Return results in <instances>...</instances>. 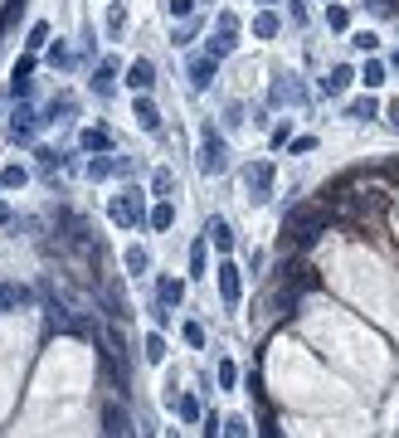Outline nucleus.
Listing matches in <instances>:
<instances>
[{"label": "nucleus", "instance_id": "nucleus-27", "mask_svg": "<svg viewBox=\"0 0 399 438\" xmlns=\"http://www.w3.org/2000/svg\"><path fill=\"white\" fill-rule=\"evenodd\" d=\"M171 404H176V409H181V419H190V424L200 419V399H190V394H181V399H171Z\"/></svg>", "mask_w": 399, "mask_h": 438}, {"label": "nucleus", "instance_id": "nucleus-14", "mask_svg": "<svg viewBox=\"0 0 399 438\" xmlns=\"http://www.w3.org/2000/svg\"><path fill=\"white\" fill-rule=\"evenodd\" d=\"M214 83V58H190V88H200V93H205V88H210Z\"/></svg>", "mask_w": 399, "mask_h": 438}, {"label": "nucleus", "instance_id": "nucleus-24", "mask_svg": "<svg viewBox=\"0 0 399 438\" xmlns=\"http://www.w3.org/2000/svg\"><path fill=\"white\" fill-rule=\"evenodd\" d=\"M146 360H151V365H161V360H166V336H161V331H151V336H146Z\"/></svg>", "mask_w": 399, "mask_h": 438}, {"label": "nucleus", "instance_id": "nucleus-33", "mask_svg": "<svg viewBox=\"0 0 399 438\" xmlns=\"http://www.w3.org/2000/svg\"><path fill=\"white\" fill-rule=\"evenodd\" d=\"M186 341L190 346H205V327H200V322H186Z\"/></svg>", "mask_w": 399, "mask_h": 438}, {"label": "nucleus", "instance_id": "nucleus-26", "mask_svg": "<svg viewBox=\"0 0 399 438\" xmlns=\"http://www.w3.org/2000/svg\"><path fill=\"white\" fill-rule=\"evenodd\" d=\"M326 25H331V29H346L350 25V10H346V5H326Z\"/></svg>", "mask_w": 399, "mask_h": 438}, {"label": "nucleus", "instance_id": "nucleus-19", "mask_svg": "<svg viewBox=\"0 0 399 438\" xmlns=\"http://www.w3.org/2000/svg\"><path fill=\"white\" fill-rule=\"evenodd\" d=\"M278 29H283V20H278L273 10H258V15H253V34H258V39H273Z\"/></svg>", "mask_w": 399, "mask_h": 438}, {"label": "nucleus", "instance_id": "nucleus-29", "mask_svg": "<svg viewBox=\"0 0 399 438\" xmlns=\"http://www.w3.org/2000/svg\"><path fill=\"white\" fill-rule=\"evenodd\" d=\"M0 185H5V190L25 185V170H20V165H5V170H0Z\"/></svg>", "mask_w": 399, "mask_h": 438}, {"label": "nucleus", "instance_id": "nucleus-1", "mask_svg": "<svg viewBox=\"0 0 399 438\" xmlns=\"http://www.w3.org/2000/svg\"><path fill=\"white\" fill-rule=\"evenodd\" d=\"M331 219H336V210H317V205L288 210V219H283V248H312L331 229Z\"/></svg>", "mask_w": 399, "mask_h": 438}, {"label": "nucleus", "instance_id": "nucleus-3", "mask_svg": "<svg viewBox=\"0 0 399 438\" xmlns=\"http://www.w3.org/2000/svg\"><path fill=\"white\" fill-rule=\"evenodd\" d=\"M243 185H248V200H253V205H263V200H268V185H273V165H268V161L243 165Z\"/></svg>", "mask_w": 399, "mask_h": 438}, {"label": "nucleus", "instance_id": "nucleus-11", "mask_svg": "<svg viewBox=\"0 0 399 438\" xmlns=\"http://www.w3.org/2000/svg\"><path fill=\"white\" fill-rule=\"evenodd\" d=\"M156 302L161 307H181V302H186V282H181V277H161L156 282Z\"/></svg>", "mask_w": 399, "mask_h": 438}, {"label": "nucleus", "instance_id": "nucleus-37", "mask_svg": "<svg viewBox=\"0 0 399 438\" xmlns=\"http://www.w3.org/2000/svg\"><path fill=\"white\" fill-rule=\"evenodd\" d=\"M190 10H195V0H171V15H176V20H186Z\"/></svg>", "mask_w": 399, "mask_h": 438}, {"label": "nucleus", "instance_id": "nucleus-7", "mask_svg": "<svg viewBox=\"0 0 399 438\" xmlns=\"http://www.w3.org/2000/svg\"><path fill=\"white\" fill-rule=\"evenodd\" d=\"M219 292H224V302H229V307H234V302L243 297V282H239V268H234V263H229V258H224V263H219Z\"/></svg>", "mask_w": 399, "mask_h": 438}, {"label": "nucleus", "instance_id": "nucleus-32", "mask_svg": "<svg viewBox=\"0 0 399 438\" xmlns=\"http://www.w3.org/2000/svg\"><path fill=\"white\" fill-rule=\"evenodd\" d=\"M190 273H195V277L205 273V244H195V248H190Z\"/></svg>", "mask_w": 399, "mask_h": 438}, {"label": "nucleus", "instance_id": "nucleus-15", "mask_svg": "<svg viewBox=\"0 0 399 438\" xmlns=\"http://www.w3.org/2000/svg\"><path fill=\"white\" fill-rule=\"evenodd\" d=\"M350 78H355V73H350L346 63H336V68L321 78V93H331V98H336V93H346V88H350Z\"/></svg>", "mask_w": 399, "mask_h": 438}, {"label": "nucleus", "instance_id": "nucleus-10", "mask_svg": "<svg viewBox=\"0 0 399 438\" xmlns=\"http://www.w3.org/2000/svg\"><path fill=\"white\" fill-rule=\"evenodd\" d=\"M127 434V409L122 404H103V438H122Z\"/></svg>", "mask_w": 399, "mask_h": 438}, {"label": "nucleus", "instance_id": "nucleus-39", "mask_svg": "<svg viewBox=\"0 0 399 438\" xmlns=\"http://www.w3.org/2000/svg\"><path fill=\"white\" fill-rule=\"evenodd\" d=\"M263 438H283V434H278V429H273V424H268V429H263Z\"/></svg>", "mask_w": 399, "mask_h": 438}, {"label": "nucleus", "instance_id": "nucleus-43", "mask_svg": "<svg viewBox=\"0 0 399 438\" xmlns=\"http://www.w3.org/2000/svg\"><path fill=\"white\" fill-rule=\"evenodd\" d=\"M268 5H273V0H268Z\"/></svg>", "mask_w": 399, "mask_h": 438}, {"label": "nucleus", "instance_id": "nucleus-20", "mask_svg": "<svg viewBox=\"0 0 399 438\" xmlns=\"http://www.w3.org/2000/svg\"><path fill=\"white\" fill-rule=\"evenodd\" d=\"M355 78H360V83H365V88H370V93H375V88H380V83L390 78V68H385V63H375V58H370V63H365V68H360V73H355Z\"/></svg>", "mask_w": 399, "mask_h": 438}, {"label": "nucleus", "instance_id": "nucleus-17", "mask_svg": "<svg viewBox=\"0 0 399 438\" xmlns=\"http://www.w3.org/2000/svg\"><path fill=\"white\" fill-rule=\"evenodd\" d=\"M34 122H39V117H34V108H15V117H10V137L25 141L29 132H34Z\"/></svg>", "mask_w": 399, "mask_h": 438}, {"label": "nucleus", "instance_id": "nucleus-12", "mask_svg": "<svg viewBox=\"0 0 399 438\" xmlns=\"http://www.w3.org/2000/svg\"><path fill=\"white\" fill-rule=\"evenodd\" d=\"M205 239H210L219 253H229V248H234V229H229L224 219H210V224H205Z\"/></svg>", "mask_w": 399, "mask_h": 438}, {"label": "nucleus", "instance_id": "nucleus-28", "mask_svg": "<svg viewBox=\"0 0 399 438\" xmlns=\"http://www.w3.org/2000/svg\"><path fill=\"white\" fill-rule=\"evenodd\" d=\"M107 29H112V34L127 29V5H112V10H107Z\"/></svg>", "mask_w": 399, "mask_h": 438}, {"label": "nucleus", "instance_id": "nucleus-4", "mask_svg": "<svg viewBox=\"0 0 399 438\" xmlns=\"http://www.w3.org/2000/svg\"><path fill=\"white\" fill-rule=\"evenodd\" d=\"M107 215H112V224H122V229H136V224H141V205L132 200V190H127V195H112Z\"/></svg>", "mask_w": 399, "mask_h": 438}, {"label": "nucleus", "instance_id": "nucleus-41", "mask_svg": "<svg viewBox=\"0 0 399 438\" xmlns=\"http://www.w3.org/2000/svg\"><path fill=\"white\" fill-rule=\"evenodd\" d=\"M390 63H395V68H399V49H395V58H390Z\"/></svg>", "mask_w": 399, "mask_h": 438}, {"label": "nucleus", "instance_id": "nucleus-2", "mask_svg": "<svg viewBox=\"0 0 399 438\" xmlns=\"http://www.w3.org/2000/svg\"><path fill=\"white\" fill-rule=\"evenodd\" d=\"M200 170H205V175L229 170V146H224V137H219L214 127H205V137H200Z\"/></svg>", "mask_w": 399, "mask_h": 438}, {"label": "nucleus", "instance_id": "nucleus-8", "mask_svg": "<svg viewBox=\"0 0 399 438\" xmlns=\"http://www.w3.org/2000/svg\"><path fill=\"white\" fill-rule=\"evenodd\" d=\"M132 117L141 122V132H161V112H156V103H151L146 93H136V103H132Z\"/></svg>", "mask_w": 399, "mask_h": 438}, {"label": "nucleus", "instance_id": "nucleus-21", "mask_svg": "<svg viewBox=\"0 0 399 438\" xmlns=\"http://www.w3.org/2000/svg\"><path fill=\"white\" fill-rule=\"evenodd\" d=\"M122 263H127V273H146V268H151V253H146V248H127V253H122Z\"/></svg>", "mask_w": 399, "mask_h": 438}, {"label": "nucleus", "instance_id": "nucleus-16", "mask_svg": "<svg viewBox=\"0 0 399 438\" xmlns=\"http://www.w3.org/2000/svg\"><path fill=\"white\" fill-rule=\"evenodd\" d=\"M346 117H350V122H370V117H380L375 93H370V98H355V103H346Z\"/></svg>", "mask_w": 399, "mask_h": 438}, {"label": "nucleus", "instance_id": "nucleus-40", "mask_svg": "<svg viewBox=\"0 0 399 438\" xmlns=\"http://www.w3.org/2000/svg\"><path fill=\"white\" fill-rule=\"evenodd\" d=\"M390 122H395V127H399V103H395V108H390Z\"/></svg>", "mask_w": 399, "mask_h": 438}, {"label": "nucleus", "instance_id": "nucleus-42", "mask_svg": "<svg viewBox=\"0 0 399 438\" xmlns=\"http://www.w3.org/2000/svg\"><path fill=\"white\" fill-rule=\"evenodd\" d=\"M326 5H331V0H326Z\"/></svg>", "mask_w": 399, "mask_h": 438}, {"label": "nucleus", "instance_id": "nucleus-25", "mask_svg": "<svg viewBox=\"0 0 399 438\" xmlns=\"http://www.w3.org/2000/svg\"><path fill=\"white\" fill-rule=\"evenodd\" d=\"M219 434H224V438H253V434H248V419H224Z\"/></svg>", "mask_w": 399, "mask_h": 438}, {"label": "nucleus", "instance_id": "nucleus-22", "mask_svg": "<svg viewBox=\"0 0 399 438\" xmlns=\"http://www.w3.org/2000/svg\"><path fill=\"white\" fill-rule=\"evenodd\" d=\"M151 190H156L161 200H171V190H176V170H171V165H161L156 175H151Z\"/></svg>", "mask_w": 399, "mask_h": 438}, {"label": "nucleus", "instance_id": "nucleus-9", "mask_svg": "<svg viewBox=\"0 0 399 438\" xmlns=\"http://www.w3.org/2000/svg\"><path fill=\"white\" fill-rule=\"evenodd\" d=\"M112 88H117V63L103 58V63L93 68V93H98V98H112Z\"/></svg>", "mask_w": 399, "mask_h": 438}, {"label": "nucleus", "instance_id": "nucleus-5", "mask_svg": "<svg viewBox=\"0 0 399 438\" xmlns=\"http://www.w3.org/2000/svg\"><path fill=\"white\" fill-rule=\"evenodd\" d=\"M127 88H132V93H151V88H156V63H151V58H132V63H127Z\"/></svg>", "mask_w": 399, "mask_h": 438}, {"label": "nucleus", "instance_id": "nucleus-30", "mask_svg": "<svg viewBox=\"0 0 399 438\" xmlns=\"http://www.w3.org/2000/svg\"><path fill=\"white\" fill-rule=\"evenodd\" d=\"M103 175H112V161H107V156H93V161H88V180H103Z\"/></svg>", "mask_w": 399, "mask_h": 438}, {"label": "nucleus", "instance_id": "nucleus-34", "mask_svg": "<svg viewBox=\"0 0 399 438\" xmlns=\"http://www.w3.org/2000/svg\"><path fill=\"white\" fill-rule=\"evenodd\" d=\"M200 424H205V438H219V424H224V419H219V414H200Z\"/></svg>", "mask_w": 399, "mask_h": 438}, {"label": "nucleus", "instance_id": "nucleus-35", "mask_svg": "<svg viewBox=\"0 0 399 438\" xmlns=\"http://www.w3.org/2000/svg\"><path fill=\"white\" fill-rule=\"evenodd\" d=\"M44 39H49V25H34V29H29V39H25V44H29V49H39Z\"/></svg>", "mask_w": 399, "mask_h": 438}, {"label": "nucleus", "instance_id": "nucleus-31", "mask_svg": "<svg viewBox=\"0 0 399 438\" xmlns=\"http://www.w3.org/2000/svg\"><path fill=\"white\" fill-rule=\"evenodd\" d=\"M234 380H239V370H234V360H219V384H224V389H234Z\"/></svg>", "mask_w": 399, "mask_h": 438}, {"label": "nucleus", "instance_id": "nucleus-18", "mask_svg": "<svg viewBox=\"0 0 399 438\" xmlns=\"http://www.w3.org/2000/svg\"><path fill=\"white\" fill-rule=\"evenodd\" d=\"M83 151H112V132L107 127H88L83 132Z\"/></svg>", "mask_w": 399, "mask_h": 438}, {"label": "nucleus", "instance_id": "nucleus-36", "mask_svg": "<svg viewBox=\"0 0 399 438\" xmlns=\"http://www.w3.org/2000/svg\"><path fill=\"white\" fill-rule=\"evenodd\" d=\"M385 180L399 190V156H390V161H385Z\"/></svg>", "mask_w": 399, "mask_h": 438}, {"label": "nucleus", "instance_id": "nucleus-23", "mask_svg": "<svg viewBox=\"0 0 399 438\" xmlns=\"http://www.w3.org/2000/svg\"><path fill=\"white\" fill-rule=\"evenodd\" d=\"M171 224H176V205H171V200H161L156 210H151V229H161V234H166Z\"/></svg>", "mask_w": 399, "mask_h": 438}, {"label": "nucleus", "instance_id": "nucleus-13", "mask_svg": "<svg viewBox=\"0 0 399 438\" xmlns=\"http://www.w3.org/2000/svg\"><path fill=\"white\" fill-rule=\"evenodd\" d=\"M234 49H239V39L219 29V34H210V44H205V58H214V63H219V58H229Z\"/></svg>", "mask_w": 399, "mask_h": 438}, {"label": "nucleus", "instance_id": "nucleus-6", "mask_svg": "<svg viewBox=\"0 0 399 438\" xmlns=\"http://www.w3.org/2000/svg\"><path fill=\"white\" fill-rule=\"evenodd\" d=\"M307 287H317V273H312V268H307V263H288V268H283V292H307Z\"/></svg>", "mask_w": 399, "mask_h": 438}, {"label": "nucleus", "instance_id": "nucleus-38", "mask_svg": "<svg viewBox=\"0 0 399 438\" xmlns=\"http://www.w3.org/2000/svg\"><path fill=\"white\" fill-rule=\"evenodd\" d=\"M350 44H355V49H375V34H370V29H360V34H355Z\"/></svg>", "mask_w": 399, "mask_h": 438}]
</instances>
